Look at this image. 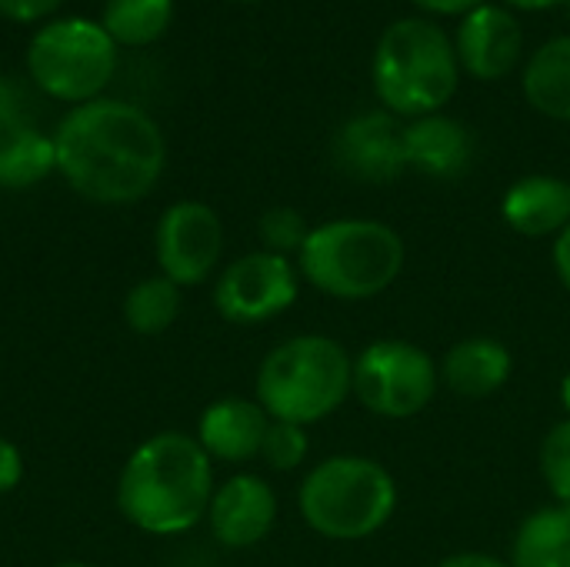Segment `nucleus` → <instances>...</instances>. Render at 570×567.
Returning a JSON list of instances; mask_svg holds the SVG:
<instances>
[{
  "label": "nucleus",
  "instance_id": "obj_1",
  "mask_svg": "<svg viewBox=\"0 0 570 567\" xmlns=\"http://www.w3.org/2000/svg\"><path fill=\"white\" fill-rule=\"evenodd\" d=\"M57 174L83 201L124 207L144 201L167 164L157 120L127 100L77 104L53 134Z\"/></svg>",
  "mask_w": 570,
  "mask_h": 567
},
{
  "label": "nucleus",
  "instance_id": "obj_2",
  "mask_svg": "<svg viewBox=\"0 0 570 567\" xmlns=\"http://www.w3.org/2000/svg\"><path fill=\"white\" fill-rule=\"evenodd\" d=\"M214 461L194 434L160 431L140 441L117 478V511L154 538H174L200 521L214 498Z\"/></svg>",
  "mask_w": 570,
  "mask_h": 567
},
{
  "label": "nucleus",
  "instance_id": "obj_3",
  "mask_svg": "<svg viewBox=\"0 0 570 567\" xmlns=\"http://www.w3.org/2000/svg\"><path fill=\"white\" fill-rule=\"evenodd\" d=\"M371 84L387 114L417 120L441 114L461 84L454 40L431 17L394 20L374 47Z\"/></svg>",
  "mask_w": 570,
  "mask_h": 567
},
{
  "label": "nucleus",
  "instance_id": "obj_4",
  "mask_svg": "<svg viewBox=\"0 0 570 567\" xmlns=\"http://www.w3.org/2000/svg\"><path fill=\"white\" fill-rule=\"evenodd\" d=\"M404 237L371 217H337L311 227L297 271L301 277L334 301H371L384 294L404 271Z\"/></svg>",
  "mask_w": 570,
  "mask_h": 567
},
{
  "label": "nucleus",
  "instance_id": "obj_5",
  "mask_svg": "<svg viewBox=\"0 0 570 567\" xmlns=\"http://www.w3.org/2000/svg\"><path fill=\"white\" fill-rule=\"evenodd\" d=\"M354 358L327 334H294L267 351L257 368L254 398L271 421L311 428L351 398Z\"/></svg>",
  "mask_w": 570,
  "mask_h": 567
},
{
  "label": "nucleus",
  "instance_id": "obj_6",
  "mask_svg": "<svg viewBox=\"0 0 570 567\" xmlns=\"http://www.w3.org/2000/svg\"><path fill=\"white\" fill-rule=\"evenodd\" d=\"M304 525L331 541H364L397 511L394 475L364 454H334L314 465L297 488Z\"/></svg>",
  "mask_w": 570,
  "mask_h": 567
},
{
  "label": "nucleus",
  "instance_id": "obj_7",
  "mask_svg": "<svg viewBox=\"0 0 570 567\" xmlns=\"http://www.w3.org/2000/svg\"><path fill=\"white\" fill-rule=\"evenodd\" d=\"M30 80L53 100L87 104L117 70V43L100 20L60 17L43 23L27 47Z\"/></svg>",
  "mask_w": 570,
  "mask_h": 567
},
{
  "label": "nucleus",
  "instance_id": "obj_8",
  "mask_svg": "<svg viewBox=\"0 0 570 567\" xmlns=\"http://www.w3.org/2000/svg\"><path fill=\"white\" fill-rule=\"evenodd\" d=\"M438 388H441V368L421 344L401 338H381L371 341L354 358L351 394L361 401L364 411L377 418L387 421L417 418L438 398Z\"/></svg>",
  "mask_w": 570,
  "mask_h": 567
},
{
  "label": "nucleus",
  "instance_id": "obj_9",
  "mask_svg": "<svg viewBox=\"0 0 570 567\" xmlns=\"http://www.w3.org/2000/svg\"><path fill=\"white\" fill-rule=\"evenodd\" d=\"M301 271L291 257L250 251L230 261L214 281V311L237 328H257L297 304Z\"/></svg>",
  "mask_w": 570,
  "mask_h": 567
},
{
  "label": "nucleus",
  "instance_id": "obj_10",
  "mask_svg": "<svg viewBox=\"0 0 570 567\" xmlns=\"http://www.w3.org/2000/svg\"><path fill=\"white\" fill-rule=\"evenodd\" d=\"M224 257V221L204 201L170 204L154 227V261L157 274L170 277L177 287H197L210 281Z\"/></svg>",
  "mask_w": 570,
  "mask_h": 567
},
{
  "label": "nucleus",
  "instance_id": "obj_11",
  "mask_svg": "<svg viewBox=\"0 0 570 567\" xmlns=\"http://www.w3.org/2000/svg\"><path fill=\"white\" fill-rule=\"evenodd\" d=\"M454 53L461 74L474 80H504L524 57V27L504 3H481L458 20Z\"/></svg>",
  "mask_w": 570,
  "mask_h": 567
},
{
  "label": "nucleus",
  "instance_id": "obj_12",
  "mask_svg": "<svg viewBox=\"0 0 570 567\" xmlns=\"http://www.w3.org/2000/svg\"><path fill=\"white\" fill-rule=\"evenodd\" d=\"M337 167L364 184H391L407 170L404 124L387 110H364L344 120L334 137Z\"/></svg>",
  "mask_w": 570,
  "mask_h": 567
},
{
  "label": "nucleus",
  "instance_id": "obj_13",
  "mask_svg": "<svg viewBox=\"0 0 570 567\" xmlns=\"http://www.w3.org/2000/svg\"><path fill=\"white\" fill-rule=\"evenodd\" d=\"M277 525V491L261 475H230L214 488L207 528L217 545L244 551L261 545Z\"/></svg>",
  "mask_w": 570,
  "mask_h": 567
},
{
  "label": "nucleus",
  "instance_id": "obj_14",
  "mask_svg": "<svg viewBox=\"0 0 570 567\" xmlns=\"http://www.w3.org/2000/svg\"><path fill=\"white\" fill-rule=\"evenodd\" d=\"M267 428H271V414L257 404V398L227 394L204 408L194 438L210 461L247 465L261 458Z\"/></svg>",
  "mask_w": 570,
  "mask_h": 567
},
{
  "label": "nucleus",
  "instance_id": "obj_15",
  "mask_svg": "<svg viewBox=\"0 0 570 567\" xmlns=\"http://www.w3.org/2000/svg\"><path fill=\"white\" fill-rule=\"evenodd\" d=\"M404 157L407 167L434 177L454 180L474 160V134L451 114H428L404 124Z\"/></svg>",
  "mask_w": 570,
  "mask_h": 567
},
{
  "label": "nucleus",
  "instance_id": "obj_16",
  "mask_svg": "<svg viewBox=\"0 0 570 567\" xmlns=\"http://www.w3.org/2000/svg\"><path fill=\"white\" fill-rule=\"evenodd\" d=\"M504 224L521 237H558L570 224V180L554 174H528L504 190Z\"/></svg>",
  "mask_w": 570,
  "mask_h": 567
},
{
  "label": "nucleus",
  "instance_id": "obj_17",
  "mask_svg": "<svg viewBox=\"0 0 570 567\" xmlns=\"http://www.w3.org/2000/svg\"><path fill=\"white\" fill-rule=\"evenodd\" d=\"M514 374V354L498 338H464L448 348L441 361V384L458 398L481 401L498 394Z\"/></svg>",
  "mask_w": 570,
  "mask_h": 567
},
{
  "label": "nucleus",
  "instance_id": "obj_18",
  "mask_svg": "<svg viewBox=\"0 0 570 567\" xmlns=\"http://www.w3.org/2000/svg\"><path fill=\"white\" fill-rule=\"evenodd\" d=\"M521 90L538 114L570 124V33L551 37L528 57Z\"/></svg>",
  "mask_w": 570,
  "mask_h": 567
},
{
  "label": "nucleus",
  "instance_id": "obj_19",
  "mask_svg": "<svg viewBox=\"0 0 570 567\" xmlns=\"http://www.w3.org/2000/svg\"><path fill=\"white\" fill-rule=\"evenodd\" d=\"M511 567H570V508L531 511L514 535Z\"/></svg>",
  "mask_w": 570,
  "mask_h": 567
},
{
  "label": "nucleus",
  "instance_id": "obj_20",
  "mask_svg": "<svg viewBox=\"0 0 570 567\" xmlns=\"http://www.w3.org/2000/svg\"><path fill=\"white\" fill-rule=\"evenodd\" d=\"M57 170V147L40 127L0 134V187L30 190Z\"/></svg>",
  "mask_w": 570,
  "mask_h": 567
},
{
  "label": "nucleus",
  "instance_id": "obj_21",
  "mask_svg": "<svg viewBox=\"0 0 570 567\" xmlns=\"http://www.w3.org/2000/svg\"><path fill=\"white\" fill-rule=\"evenodd\" d=\"M180 311H184V287H177L164 274H150L144 281H137L124 294V304H120L124 324L140 338L167 334L177 324Z\"/></svg>",
  "mask_w": 570,
  "mask_h": 567
},
{
  "label": "nucleus",
  "instance_id": "obj_22",
  "mask_svg": "<svg viewBox=\"0 0 570 567\" xmlns=\"http://www.w3.org/2000/svg\"><path fill=\"white\" fill-rule=\"evenodd\" d=\"M174 20V0H107L104 3V30L114 43L147 47L154 43Z\"/></svg>",
  "mask_w": 570,
  "mask_h": 567
},
{
  "label": "nucleus",
  "instance_id": "obj_23",
  "mask_svg": "<svg viewBox=\"0 0 570 567\" xmlns=\"http://www.w3.org/2000/svg\"><path fill=\"white\" fill-rule=\"evenodd\" d=\"M311 234V224L307 217L297 211V207H287V204H277V207H267L257 221V237L264 244V251L271 254H301L304 241Z\"/></svg>",
  "mask_w": 570,
  "mask_h": 567
},
{
  "label": "nucleus",
  "instance_id": "obj_24",
  "mask_svg": "<svg viewBox=\"0 0 570 567\" xmlns=\"http://www.w3.org/2000/svg\"><path fill=\"white\" fill-rule=\"evenodd\" d=\"M311 454V438H307V428L301 424H287V421H271L267 428V438H264V448H261V458L271 471H297Z\"/></svg>",
  "mask_w": 570,
  "mask_h": 567
},
{
  "label": "nucleus",
  "instance_id": "obj_25",
  "mask_svg": "<svg viewBox=\"0 0 570 567\" xmlns=\"http://www.w3.org/2000/svg\"><path fill=\"white\" fill-rule=\"evenodd\" d=\"M541 475L558 505L570 508V421H558L541 441Z\"/></svg>",
  "mask_w": 570,
  "mask_h": 567
},
{
  "label": "nucleus",
  "instance_id": "obj_26",
  "mask_svg": "<svg viewBox=\"0 0 570 567\" xmlns=\"http://www.w3.org/2000/svg\"><path fill=\"white\" fill-rule=\"evenodd\" d=\"M20 127H37L33 124V97L20 80L0 74V134L20 130Z\"/></svg>",
  "mask_w": 570,
  "mask_h": 567
},
{
  "label": "nucleus",
  "instance_id": "obj_27",
  "mask_svg": "<svg viewBox=\"0 0 570 567\" xmlns=\"http://www.w3.org/2000/svg\"><path fill=\"white\" fill-rule=\"evenodd\" d=\"M23 475H27L23 451H20L13 441L0 438V495L17 491V488H20V481H23Z\"/></svg>",
  "mask_w": 570,
  "mask_h": 567
},
{
  "label": "nucleus",
  "instance_id": "obj_28",
  "mask_svg": "<svg viewBox=\"0 0 570 567\" xmlns=\"http://www.w3.org/2000/svg\"><path fill=\"white\" fill-rule=\"evenodd\" d=\"M63 0H0V17L17 23H33L40 17H50Z\"/></svg>",
  "mask_w": 570,
  "mask_h": 567
},
{
  "label": "nucleus",
  "instance_id": "obj_29",
  "mask_svg": "<svg viewBox=\"0 0 570 567\" xmlns=\"http://www.w3.org/2000/svg\"><path fill=\"white\" fill-rule=\"evenodd\" d=\"M411 3L428 17H464L474 7H481L484 0H411Z\"/></svg>",
  "mask_w": 570,
  "mask_h": 567
},
{
  "label": "nucleus",
  "instance_id": "obj_30",
  "mask_svg": "<svg viewBox=\"0 0 570 567\" xmlns=\"http://www.w3.org/2000/svg\"><path fill=\"white\" fill-rule=\"evenodd\" d=\"M434 567H511V561H501V558L484 555V551H458V555H448L444 561H438Z\"/></svg>",
  "mask_w": 570,
  "mask_h": 567
},
{
  "label": "nucleus",
  "instance_id": "obj_31",
  "mask_svg": "<svg viewBox=\"0 0 570 567\" xmlns=\"http://www.w3.org/2000/svg\"><path fill=\"white\" fill-rule=\"evenodd\" d=\"M551 261H554V271H558V281L570 291V224L554 237V251H551Z\"/></svg>",
  "mask_w": 570,
  "mask_h": 567
},
{
  "label": "nucleus",
  "instance_id": "obj_32",
  "mask_svg": "<svg viewBox=\"0 0 570 567\" xmlns=\"http://www.w3.org/2000/svg\"><path fill=\"white\" fill-rule=\"evenodd\" d=\"M508 10H524V13H538V10H558V7H564L568 0H501Z\"/></svg>",
  "mask_w": 570,
  "mask_h": 567
},
{
  "label": "nucleus",
  "instance_id": "obj_33",
  "mask_svg": "<svg viewBox=\"0 0 570 567\" xmlns=\"http://www.w3.org/2000/svg\"><path fill=\"white\" fill-rule=\"evenodd\" d=\"M558 394H561V408H564V418L570 421V371L564 374V378H561V391H558Z\"/></svg>",
  "mask_w": 570,
  "mask_h": 567
},
{
  "label": "nucleus",
  "instance_id": "obj_34",
  "mask_svg": "<svg viewBox=\"0 0 570 567\" xmlns=\"http://www.w3.org/2000/svg\"><path fill=\"white\" fill-rule=\"evenodd\" d=\"M50 567H97V565H87V561H60V565H50Z\"/></svg>",
  "mask_w": 570,
  "mask_h": 567
},
{
  "label": "nucleus",
  "instance_id": "obj_35",
  "mask_svg": "<svg viewBox=\"0 0 570 567\" xmlns=\"http://www.w3.org/2000/svg\"><path fill=\"white\" fill-rule=\"evenodd\" d=\"M561 10H564V17H568V23H570V0L564 3V7H561Z\"/></svg>",
  "mask_w": 570,
  "mask_h": 567
},
{
  "label": "nucleus",
  "instance_id": "obj_36",
  "mask_svg": "<svg viewBox=\"0 0 570 567\" xmlns=\"http://www.w3.org/2000/svg\"><path fill=\"white\" fill-rule=\"evenodd\" d=\"M237 3H254V0H237Z\"/></svg>",
  "mask_w": 570,
  "mask_h": 567
}]
</instances>
